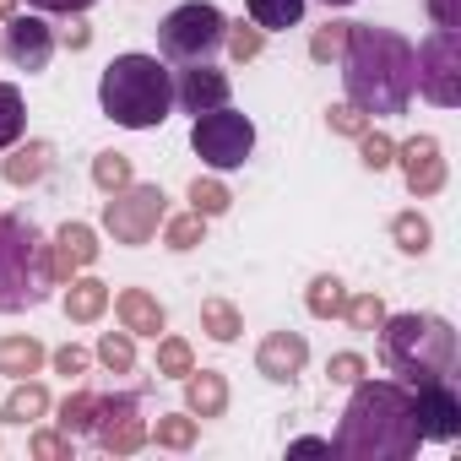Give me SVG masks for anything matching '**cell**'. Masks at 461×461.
Here are the masks:
<instances>
[{
	"instance_id": "cell-1",
	"label": "cell",
	"mask_w": 461,
	"mask_h": 461,
	"mask_svg": "<svg viewBox=\"0 0 461 461\" xmlns=\"http://www.w3.org/2000/svg\"><path fill=\"white\" fill-rule=\"evenodd\" d=\"M418 445H423V434L412 423V391L402 380L364 375L342 407L331 456H342V461H407V456H418Z\"/></svg>"
},
{
	"instance_id": "cell-2",
	"label": "cell",
	"mask_w": 461,
	"mask_h": 461,
	"mask_svg": "<svg viewBox=\"0 0 461 461\" xmlns=\"http://www.w3.org/2000/svg\"><path fill=\"white\" fill-rule=\"evenodd\" d=\"M342 87H348V104H358L369 120H391V114H407L412 93H418V60H412V44L391 28H375V23H353L348 28V50H342Z\"/></svg>"
},
{
	"instance_id": "cell-3",
	"label": "cell",
	"mask_w": 461,
	"mask_h": 461,
	"mask_svg": "<svg viewBox=\"0 0 461 461\" xmlns=\"http://www.w3.org/2000/svg\"><path fill=\"white\" fill-rule=\"evenodd\" d=\"M55 261L44 228L23 212H0V315H23L55 299Z\"/></svg>"
},
{
	"instance_id": "cell-4",
	"label": "cell",
	"mask_w": 461,
	"mask_h": 461,
	"mask_svg": "<svg viewBox=\"0 0 461 461\" xmlns=\"http://www.w3.org/2000/svg\"><path fill=\"white\" fill-rule=\"evenodd\" d=\"M98 109L125 131H158L174 109V71L158 55H120L98 77Z\"/></svg>"
},
{
	"instance_id": "cell-5",
	"label": "cell",
	"mask_w": 461,
	"mask_h": 461,
	"mask_svg": "<svg viewBox=\"0 0 461 461\" xmlns=\"http://www.w3.org/2000/svg\"><path fill=\"white\" fill-rule=\"evenodd\" d=\"M380 353L385 364L402 375V385H429V380H450L461 364V342L456 326L445 315H385L380 326Z\"/></svg>"
},
{
	"instance_id": "cell-6",
	"label": "cell",
	"mask_w": 461,
	"mask_h": 461,
	"mask_svg": "<svg viewBox=\"0 0 461 461\" xmlns=\"http://www.w3.org/2000/svg\"><path fill=\"white\" fill-rule=\"evenodd\" d=\"M228 39V17L212 6V0H185L174 6L163 23H158V50L179 66H195V60H212Z\"/></svg>"
},
{
	"instance_id": "cell-7",
	"label": "cell",
	"mask_w": 461,
	"mask_h": 461,
	"mask_svg": "<svg viewBox=\"0 0 461 461\" xmlns=\"http://www.w3.org/2000/svg\"><path fill=\"white\" fill-rule=\"evenodd\" d=\"M190 147H195V158L206 163V168H217V174H228V168H245V158L256 152V120L250 114H240V109H206V114H195V125H190Z\"/></svg>"
},
{
	"instance_id": "cell-8",
	"label": "cell",
	"mask_w": 461,
	"mask_h": 461,
	"mask_svg": "<svg viewBox=\"0 0 461 461\" xmlns=\"http://www.w3.org/2000/svg\"><path fill=\"white\" fill-rule=\"evenodd\" d=\"M163 217H168V195H163V185H125V190H114L109 201H104V234L114 240V245H147L158 228H163Z\"/></svg>"
},
{
	"instance_id": "cell-9",
	"label": "cell",
	"mask_w": 461,
	"mask_h": 461,
	"mask_svg": "<svg viewBox=\"0 0 461 461\" xmlns=\"http://www.w3.org/2000/svg\"><path fill=\"white\" fill-rule=\"evenodd\" d=\"M418 93L434 109H456L461 104V28H434L418 50Z\"/></svg>"
},
{
	"instance_id": "cell-10",
	"label": "cell",
	"mask_w": 461,
	"mask_h": 461,
	"mask_svg": "<svg viewBox=\"0 0 461 461\" xmlns=\"http://www.w3.org/2000/svg\"><path fill=\"white\" fill-rule=\"evenodd\" d=\"M93 439L104 456H136L147 445V418H141V396L120 391V396H98V418H93Z\"/></svg>"
},
{
	"instance_id": "cell-11",
	"label": "cell",
	"mask_w": 461,
	"mask_h": 461,
	"mask_svg": "<svg viewBox=\"0 0 461 461\" xmlns=\"http://www.w3.org/2000/svg\"><path fill=\"white\" fill-rule=\"evenodd\" d=\"M412 423H418L423 439L450 445V439L461 434V396H456V385H450V380L418 385V391H412Z\"/></svg>"
},
{
	"instance_id": "cell-12",
	"label": "cell",
	"mask_w": 461,
	"mask_h": 461,
	"mask_svg": "<svg viewBox=\"0 0 461 461\" xmlns=\"http://www.w3.org/2000/svg\"><path fill=\"white\" fill-rule=\"evenodd\" d=\"M396 168H402V179H407V190L418 201L423 195H439L445 190V147H439V136L418 131V136L396 141Z\"/></svg>"
},
{
	"instance_id": "cell-13",
	"label": "cell",
	"mask_w": 461,
	"mask_h": 461,
	"mask_svg": "<svg viewBox=\"0 0 461 461\" xmlns=\"http://www.w3.org/2000/svg\"><path fill=\"white\" fill-rule=\"evenodd\" d=\"M310 364V342L304 331H267L261 348H256V375L272 380V385H294Z\"/></svg>"
},
{
	"instance_id": "cell-14",
	"label": "cell",
	"mask_w": 461,
	"mask_h": 461,
	"mask_svg": "<svg viewBox=\"0 0 461 461\" xmlns=\"http://www.w3.org/2000/svg\"><path fill=\"white\" fill-rule=\"evenodd\" d=\"M0 50H6V60L17 66V71H44L50 66V55H55V28L44 23V17H12L6 23V39H0Z\"/></svg>"
},
{
	"instance_id": "cell-15",
	"label": "cell",
	"mask_w": 461,
	"mask_h": 461,
	"mask_svg": "<svg viewBox=\"0 0 461 461\" xmlns=\"http://www.w3.org/2000/svg\"><path fill=\"white\" fill-rule=\"evenodd\" d=\"M228 93H234V82H228V71H217L212 60H195L174 77V104L185 114H206V109H222Z\"/></svg>"
},
{
	"instance_id": "cell-16",
	"label": "cell",
	"mask_w": 461,
	"mask_h": 461,
	"mask_svg": "<svg viewBox=\"0 0 461 461\" xmlns=\"http://www.w3.org/2000/svg\"><path fill=\"white\" fill-rule=\"evenodd\" d=\"M50 261H55V283L66 288L77 272H87L98 261V234L87 222H60L55 240H50Z\"/></svg>"
},
{
	"instance_id": "cell-17",
	"label": "cell",
	"mask_w": 461,
	"mask_h": 461,
	"mask_svg": "<svg viewBox=\"0 0 461 461\" xmlns=\"http://www.w3.org/2000/svg\"><path fill=\"white\" fill-rule=\"evenodd\" d=\"M50 168H55V147H50V141H12L6 158H0V179L17 185V190L39 185Z\"/></svg>"
},
{
	"instance_id": "cell-18",
	"label": "cell",
	"mask_w": 461,
	"mask_h": 461,
	"mask_svg": "<svg viewBox=\"0 0 461 461\" xmlns=\"http://www.w3.org/2000/svg\"><path fill=\"white\" fill-rule=\"evenodd\" d=\"M114 315H120V326H125L131 337H163V326H168L163 304H158L147 288H120V294H114Z\"/></svg>"
},
{
	"instance_id": "cell-19",
	"label": "cell",
	"mask_w": 461,
	"mask_h": 461,
	"mask_svg": "<svg viewBox=\"0 0 461 461\" xmlns=\"http://www.w3.org/2000/svg\"><path fill=\"white\" fill-rule=\"evenodd\" d=\"M179 385H185V412L190 418H222L228 412V380L217 369H190Z\"/></svg>"
},
{
	"instance_id": "cell-20",
	"label": "cell",
	"mask_w": 461,
	"mask_h": 461,
	"mask_svg": "<svg viewBox=\"0 0 461 461\" xmlns=\"http://www.w3.org/2000/svg\"><path fill=\"white\" fill-rule=\"evenodd\" d=\"M50 385L44 380H17V391L0 402V423H12V429H28V423H39V418H50Z\"/></svg>"
},
{
	"instance_id": "cell-21",
	"label": "cell",
	"mask_w": 461,
	"mask_h": 461,
	"mask_svg": "<svg viewBox=\"0 0 461 461\" xmlns=\"http://www.w3.org/2000/svg\"><path fill=\"white\" fill-rule=\"evenodd\" d=\"M109 310V283H98V277H71L66 283V321H77V326H93L98 315Z\"/></svg>"
},
{
	"instance_id": "cell-22",
	"label": "cell",
	"mask_w": 461,
	"mask_h": 461,
	"mask_svg": "<svg viewBox=\"0 0 461 461\" xmlns=\"http://www.w3.org/2000/svg\"><path fill=\"white\" fill-rule=\"evenodd\" d=\"M44 342L39 337H0V375H12V380H28L44 369Z\"/></svg>"
},
{
	"instance_id": "cell-23",
	"label": "cell",
	"mask_w": 461,
	"mask_h": 461,
	"mask_svg": "<svg viewBox=\"0 0 461 461\" xmlns=\"http://www.w3.org/2000/svg\"><path fill=\"white\" fill-rule=\"evenodd\" d=\"M391 245L402 256H429L434 250V222L423 212H396L391 217Z\"/></svg>"
},
{
	"instance_id": "cell-24",
	"label": "cell",
	"mask_w": 461,
	"mask_h": 461,
	"mask_svg": "<svg viewBox=\"0 0 461 461\" xmlns=\"http://www.w3.org/2000/svg\"><path fill=\"white\" fill-rule=\"evenodd\" d=\"M201 434V418L190 412H158V423H147V445H163V450H190Z\"/></svg>"
},
{
	"instance_id": "cell-25",
	"label": "cell",
	"mask_w": 461,
	"mask_h": 461,
	"mask_svg": "<svg viewBox=\"0 0 461 461\" xmlns=\"http://www.w3.org/2000/svg\"><path fill=\"white\" fill-rule=\"evenodd\" d=\"M304 310H310L315 321H337V315L348 310V283L331 277V272H321V277L304 288Z\"/></svg>"
},
{
	"instance_id": "cell-26",
	"label": "cell",
	"mask_w": 461,
	"mask_h": 461,
	"mask_svg": "<svg viewBox=\"0 0 461 461\" xmlns=\"http://www.w3.org/2000/svg\"><path fill=\"white\" fill-rule=\"evenodd\" d=\"M250 6V23L261 33H283V28H299L304 17V0H245Z\"/></svg>"
},
{
	"instance_id": "cell-27",
	"label": "cell",
	"mask_w": 461,
	"mask_h": 461,
	"mask_svg": "<svg viewBox=\"0 0 461 461\" xmlns=\"http://www.w3.org/2000/svg\"><path fill=\"white\" fill-rule=\"evenodd\" d=\"M201 331H206L212 342H240L245 315L228 304V299H206V304H201Z\"/></svg>"
},
{
	"instance_id": "cell-28",
	"label": "cell",
	"mask_w": 461,
	"mask_h": 461,
	"mask_svg": "<svg viewBox=\"0 0 461 461\" xmlns=\"http://www.w3.org/2000/svg\"><path fill=\"white\" fill-rule=\"evenodd\" d=\"M93 358L109 369V375H131L136 369V337L120 326V331H104L98 337V348H93Z\"/></svg>"
},
{
	"instance_id": "cell-29",
	"label": "cell",
	"mask_w": 461,
	"mask_h": 461,
	"mask_svg": "<svg viewBox=\"0 0 461 461\" xmlns=\"http://www.w3.org/2000/svg\"><path fill=\"white\" fill-rule=\"evenodd\" d=\"M93 418H98V396L93 391H71L60 407H55V423L77 439V434H93Z\"/></svg>"
},
{
	"instance_id": "cell-30",
	"label": "cell",
	"mask_w": 461,
	"mask_h": 461,
	"mask_svg": "<svg viewBox=\"0 0 461 461\" xmlns=\"http://www.w3.org/2000/svg\"><path fill=\"white\" fill-rule=\"evenodd\" d=\"M201 240H206V217H201V212H179V217H163V245H168L174 256L195 250Z\"/></svg>"
},
{
	"instance_id": "cell-31",
	"label": "cell",
	"mask_w": 461,
	"mask_h": 461,
	"mask_svg": "<svg viewBox=\"0 0 461 461\" xmlns=\"http://www.w3.org/2000/svg\"><path fill=\"white\" fill-rule=\"evenodd\" d=\"M23 131H28V104L12 82H0V152L12 141H23Z\"/></svg>"
},
{
	"instance_id": "cell-32",
	"label": "cell",
	"mask_w": 461,
	"mask_h": 461,
	"mask_svg": "<svg viewBox=\"0 0 461 461\" xmlns=\"http://www.w3.org/2000/svg\"><path fill=\"white\" fill-rule=\"evenodd\" d=\"M228 206H234V190H228L222 179H212V174H206V179H201V174L190 179V212H201V217H222Z\"/></svg>"
},
{
	"instance_id": "cell-33",
	"label": "cell",
	"mask_w": 461,
	"mask_h": 461,
	"mask_svg": "<svg viewBox=\"0 0 461 461\" xmlns=\"http://www.w3.org/2000/svg\"><path fill=\"white\" fill-rule=\"evenodd\" d=\"M131 179H136V168H131V158H125V152H114V147H109V152H98V158H93V185H98L104 195L125 190Z\"/></svg>"
},
{
	"instance_id": "cell-34",
	"label": "cell",
	"mask_w": 461,
	"mask_h": 461,
	"mask_svg": "<svg viewBox=\"0 0 461 461\" xmlns=\"http://www.w3.org/2000/svg\"><path fill=\"white\" fill-rule=\"evenodd\" d=\"M195 369V348L185 337H158V375L163 380H185Z\"/></svg>"
},
{
	"instance_id": "cell-35",
	"label": "cell",
	"mask_w": 461,
	"mask_h": 461,
	"mask_svg": "<svg viewBox=\"0 0 461 461\" xmlns=\"http://www.w3.org/2000/svg\"><path fill=\"white\" fill-rule=\"evenodd\" d=\"M348 28H353V23H326V28H315V33H310V60H315V66H337L342 50H348Z\"/></svg>"
},
{
	"instance_id": "cell-36",
	"label": "cell",
	"mask_w": 461,
	"mask_h": 461,
	"mask_svg": "<svg viewBox=\"0 0 461 461\" xmlns=\"http://www.w3.org/2000/svg\"><path fill=\"white\" fill-rule=\"evenodd\" d=\"M358 163H364L369 174H385V168L396 163V141H391L385 131H375V125H369V131L358 136Z\"/></svg>"
},
{
	"instance_id": "cell-37",
	"label": "cell",
	"mask_w": 461,
	"mask_h": 461,
	"mask_svg": "<svg viewBox=\"0 0 461 461\" xmlns=\"http://www.w3.org/2000/svg\"><path fill=\"white\" fill-rule=\"evenodd\" d=\"M342 321H348L353 331H380V326H385V299H380V294H358V299H348Z\"/></svg>"
},
{
	"instance_id": "cell-38",
	"label": "cell",
	"mask_w": 461,
	"mask_h": 461,
	"mask_svg": "<svg viewBox=\"0 0 461 461\" xmlns=\"http://www.w3.org/2000/svg\"><path fill=\"white\" fill-rule=\"evenodd\" d=\"M28 450H33V461H71V456H77V439H71L66 429H39V434L28 439Z\"/></svg>"
},
{
	"instance_id": "cell-39",
	"label": "cell",
	"mask_w": 461,
	"mask_h": 461,
	"mask_svg": "<svg viewBox=\"0 0 461 461\" xmlns=\"http://www.w3.org/2000/svg\"><path fill=\"white\" fill-rule=\"evenodd\" d=\"M222 44H228V55H234L240 66H250V60H256V55L267 50V33H261L256 23H234V28H228V39H222Z\"/></svg>"
},
{
	"instance_id": "cell-40",
	"label": "cell",
	"mask_w": 461,
	"mask_h": 461,
	"mask_svg": "<svg viewBox=\"0 0 461 461\" xmlns=\"http://www.w3.org/2000/svg\"><path fill=\"white\" fill-rule=\"evenodd\" d=\"M326 125H331L337 136H353V141H358V136H364V131H369L375 120H369V114H364L358 104H331V109H326Z\"/></svg>"
},
{
	"instance_id": "cell-41",
	"label": "cell",
	"mask_w": 461,
	"mask_h": 461,
	"mask_svg": "<svg viewBox=\"0 0 461 461\" xmlns=\"http://www.w3.org/2000/svg\"><path fill=\"white\" fill-rule=\"evenodd\" d=\"M364 375H369L364 353H331V364H326V380H331V385H358Z\"/></svg>"
},
{
	"instance_id": "cell-42",
	"label": "cell",
	"mask_w": 461,
	"mask_h": 461,
	"mask_svg": "<svg viewBox=\"0 0 461 461\" xmlns=\"http://www.w3.org/2000/svg\"><path fill=\"white\" fill-rule=\"evenodd\" d=\"M55 375H66V380H77V375H87V364H93V353L87 348H77V342H66V348H55Z\"/></svg>"
},
{
	"instance_id": "cell-43",
	"label": "cell",
	"mask_w": 461,
	"mask_h": 461,
	"mask_svg": "<svg viewBox=\"0 0 461 461\" xmlns=\"http://www.w3.org/2000/svg\"><path fill=\"white\" fill-rule=\"evenodd\" d=\"M434 28H461V0H429Z\"/></svg>"
},
{
	"instance_id": "cell-44",
	"label": "cell",
	"mask_w": 461,
	"mask_h": 461,
	"mask_svg": "<svg viewBox=\"0 0 461 461\" xmlns=\"http://www.w3.org/2000/svg\"><path fill=\"white\" fill-rule=\"evenodd\" d=\"M33 12H60V17H77V12H87V6H98V0H28Z\"/></svg>"
},
{
	"instance_id": "cell-45",
	"label": "cell",
	"mask_w": 461,
	"mask_h": 461,
	"mask_svg": "<svg viewBox=\"0 0 461 461\" xmlns=\"http://www.w3.org/2000/svg\"><path fill=\"white\" fill-rule=\"evenodd\" d=\"M60 44H66V50H71V55H82V50H87V44H93V28H87V23H71V28H66V33H60Z\"/></svg>"
},
{
	"instance_id": "cell-46",
	"label": "cell",
	"mask_w": 461,
	"mask_h": 461,
	"mask_svg": "<svg viewBox=\"0 0 461 461\" xmlns=\"http://www.w3.org/2000/svg\"><path fill=\"white\" fill-rule=\"evenodd\" d=\"M288 450H294V456H321V450H331V439H321V434H299Z\"/></svg>"
},
{
	"instance_id": "cell-47",
	"label": "cell",
	"mask_w": 461,
	"mask_h": 461,
	"mask_svg": "<svg viewBox=\"0 0 461 461\" xmlns=\"http://www.w3.org/2000/svg\"><path fill=\"white\" fill-rule=\"evenodd\" d=\"M17 17V0H0V23H12Z\"/></svg>"
},
{
	"instance_id": "cell-48",
	"label": "cell",
	"mask_w": 461,
	"mask_h": 461,
	"mask_svg": "<svg viewBox=\"0 0 461 461\" xmlns=\"http://www.w3.org/2000/svg\"><path fill=\"white\" fill-rule=\"evenodd\" d=\"M326 6H353V0H326Z\"/></svg>"
},
{
	"instance_id": "cell-49",
	"label": "cell",
	"mask_w": 461,
	"mask_h": 461,
	"mask_svg": "<svg viewBox=\"0 0 461 461\" xmlns=\"http://www.w3.org/2000/svg\"><path fill=\"white\" fill-rule=\"evenodd\" d=\"M0 55H6V50H0Z\"/></svg>"
}]
</instances>
